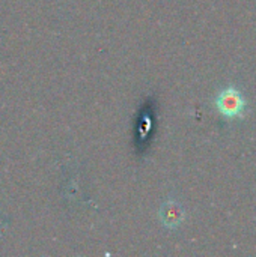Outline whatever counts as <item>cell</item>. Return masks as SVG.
I'll return each instance as SVG.
<instances>
[{"mask_svg": "<svg viewBox=\"0 0 256 257\" xmlns=\"http://www.w3.org/2000/svg\"><path fill=\"white\" fill-rule=\"evenodd\" d=\"M214 107L219 111V114L223 116L225 119L235 120V119H241L247 111V101L241 90L231 86L222 89L217 93L214 99Z\"/></svg>", "mask_w": 256, "mask_h": 257, "instance_id": "6da1fadb", "label": "cell"}, {"mask_svg": "<svg viewBox=\"0 0 256 257\" xmlns=\"http://www.w3.org/2000/svg\"><path fill=\"white\" fill-rule=\"evenodd\" d=\"M160 218H161V223L169 227V229H175L178 227L183 220H184V211L183 208L177 203V202H166L161 209H160Z\"/></svg>", "mask_w": 256, "mask_h": 257, "instance_id": "7a4b0ae2", "label": "cell"}]
</instances>
